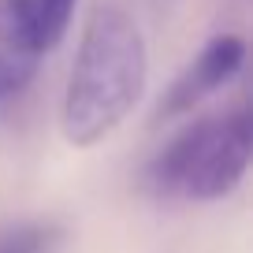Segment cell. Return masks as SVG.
I'll use <instances>...</instances> for the list:
<instances>
[{
    "label": "cell",
    "instance_id": "cell-5",
    "mask_svg": "<svg viewBox=\"0 0 253 253\" xmlns=\"http://www.w3.org/2000/svg\"><path fill=\"white\" fill-rule=\"evenodd\" d=\"M75 4L79 0H23L26 19L34 26V38H38L41 52H52L63 41L67 26H71V15H75Z\"/></svg>",
    "mask_w": 253,
    "mask_h": 253
},
{
    "label": "cell",
    "instance_id": "cell-2",
    "mask_svg": "<svg viewBox=\"0 0 253 253\" xmlns=\"http://www.w3.org/2000/svg\"><path fill=\"white\" fill-rule=\"evenodd\" d=\"M253 157V119L246 108L198 119L149 164V182L160 198L216 201L242 182Z\"/></svg>",
    "mask_w": 253,
    "mask_h": 253
},
{
    "label": "cell",
    "instance_id": "cell-1",
    "mask_svg": "<svg viewBox=\"0 0 253 253\" xmlns=\"http://www.w3.org/2000/svg\"><path fill=\"white\" fill-rule=\"evenodd\" d=\"M149 56L130 11L97 4L79 41L71 79L63 89L60 126L71 145H97L130 116L145 89Z\"/></svg>",
    "mask_w": 253,
    "mask_h": 253
},
{
    "label": "cell",
    "instance_id": "cell-4",
    "mask_svg": "<svg viewBox=\"0 0 253 253\" xmlns=\"http://www.w3.org/2000/svg\"><path fill=\"white\" fill-rule=\"evenodd\" d=\"M41 56L45 52L34 38L23 0H0V101L34 79Z\"/></svg>",
    "mask_w": 253,
    "mask_h": 253
},
{
    "label": "cell",
    "instance_id": "cell-3",
    "mask_svg": "<svg viewBox=\"0 0 253 253\" xmlns=\"http://www.w3.org/2000/svg\"><path fill=\"white\" fill-rule=\"evenodd\" d=\"M246 63V41L235 34H220L201 48L194 60L175 75V82L168 86V93L160 97L157 119H171L182 112L198 108L205 97H212L216 89H223Z\"/></svg>",
    "mask_w": 253,
    "mask_h": 253
},
{
    "label": "cell",
    "instance_id": "cell-6",
    "mask_svg": "<svg viewBox=\"0 0 253 253\" xmlns=\"http://www.w3.org/2000/svg\"><path fill=\"white\" fill-rule=\"evenodd\" d=\"M60 231L52 223H19L0 235V253H56Z\"/></svg>",
    "mask_w": 253,
    "mask_h": 253
}]
</instances>
